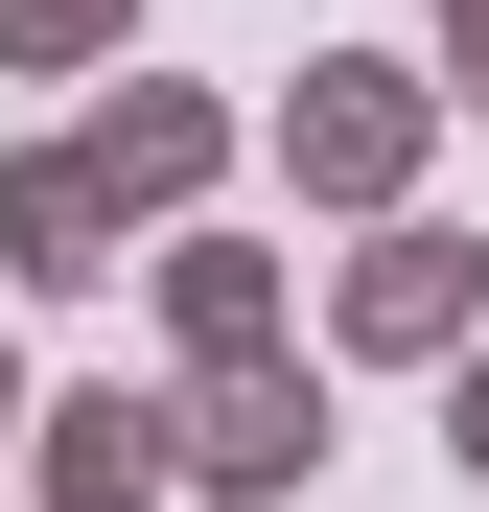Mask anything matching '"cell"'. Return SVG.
<instances>
[{
	"label": "cell",
	"mask_w": 489,
	"mask_h": 512,
	"mask_svg": "<svg viewBox=\"0 0 489 512\" xmlns=\"http://www.w3.org/2000/svg\"><path fill=\"white\" fill-rule=\"evenodd\" d=\"M466 24H489V0H466Z\"/></svg>",
	"instance_id": "1"
}]
</instances>
